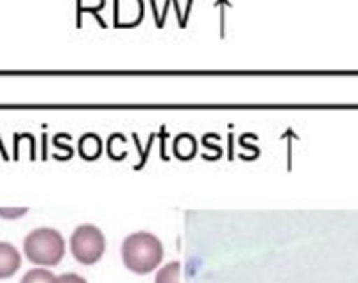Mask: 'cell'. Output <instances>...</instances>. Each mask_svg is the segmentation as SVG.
I'll return each mask as SVG.
<instances>
[{"instance_id": "277c9868", "label": "cell", "mask_w": 358, "mask_h": 283, "mask_svg": "<svg viewBox=\"0 0 358 283\" xmlns=\"http://www.w3.org/2000/svg\"><path fill=\"white\" fill-rule=\"evenodd\" d=\"M22 265V255L17 247L9 242H0V279L11 278Z\"/></svg>"}, {"instance_id": "8992f818", "label": "cell", "mask_w": 358, "mask_h": 283, "mask_svg": "<svg viewBox=\"0 0 358 283\" xmlns=\"http://www.w3.org/2000/svg\"><path fill=\"white\" fill-rule=\"evenodd\" d=\"M197 151V142L196 138L190 137V134H181L179 138H176L174 142V153L178 158L181 160H190Z\"/></svg>"}, {"instance_id": "3957f363", "label": "cell", "mask_w": 358, "mask_h": 283, "mask_svg": "<svg viewBox=\"0 0 358 283\" xmlns=\"http://www.w3.org/2000/svg\"><path fill=\"white\" fill-rule=\"evenodd\" d=\"M70 251L83 265H94L104 256L106 237L94 224H81L70 237Z\"/></svg>"}, {"instance_id": "6da1fadb", "label": "cell", "mask_w": 358, "mask_h": 283, "mask_svg": "<svg viewBox=\"0 0 358 283\" xmlns=\"http://www.w3.org/2000/svg\"><path fill=\"white\" fill-rule=\"evenodd\" d=\"M163 244L156 235L149 231H136L127 235L122 242L124 265L134 275H149L158 269L163 260Z\"/></svg>"}, {"instance_id": "52a82bcc", "label": "cell", "mask_w": 358, "mask_h": 283, "mask_svg": "<svg viewBox=\"0 0 358 283\" xmlns=\"http://www.w3.org/2000/svg\"><path fill=\"white\" fill-rule=\"evenodd\" d=\"M179 276H181V263L169 262L159 269L155 283H181L179 282Z\"/></svg>"}, {"instance_id": "ba28073f", "label": "cell", "mask_w": 358, "mask_h": 283, "mask_svg": "<svg viewBox=\"0 0 358 283\" xmlns=\"http://www.w3.org/2000/svg\"><path fill=\"white\" fill-rule=\"evenodd\" d=\"M20 283H57V276L52 275L45 267H36V269H31L29 272H25Z\"/></svg>"}, {"instance_id": "30bf717a", "label": "cell", "mask_w": 358, "mask_h": 283, "mask_svg": "<svg viewBox=\"0 0 358 283\" xmlns=\"http://www.w3.org/2000/svg\"><path fill=\"white\" fill-rule=\"evenodd\" d=\"M57 283H88L83 276L76 275V272H65V275L57 276Z\"/></svg>"}, {"instance_id": "9c48e42d", "label": "cell", "mask_w": 358, "mask_h": 283, "mask_svg": "<svg viewBox=\"0 0 358 283\" xmlns=\"http://www.w3.org/2000/svg\"><path fill=\"white\" fill-rule=\"evenodd\" d=\"M27 214V208H0V217L2 219H18Z\"/></svg>"}, {"instance_id": "7a4b0ae2", "label": "cell", "mask_w": 358, "mask_h": 283, "mask_svg": "<svg viewBox=\"0 0 358 283\" xmlns=\"http://www.w3.org/2000/svg\"><path fill=\"white\" fill-rule=\"evenodd\" d=\"M24 253L29 262L36 263V265H59L66 253L65 239L54 228H38L25 237Z\"/></svg>"}, {"instance_id": "5b68a950", "label": "cell", "mask_w": 358, "mask_h": 283, "mask_svg": "<svg viewBox=\"0 0 358 283\" xmlns=\"http://www.w3.org/2000/svg\"><path fill=\"white\" fill-rule=\"evenodd\" d=\"M101 149H102V144H101V138H99L97 134L88 133L79 140V153H81L83 158L86 160L99 158Z\"/></svg>"}]
</instances>
